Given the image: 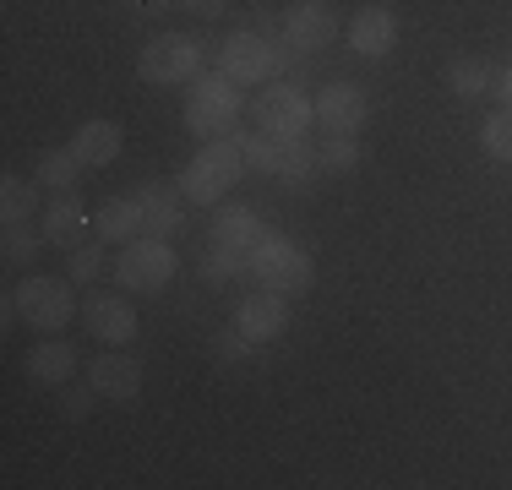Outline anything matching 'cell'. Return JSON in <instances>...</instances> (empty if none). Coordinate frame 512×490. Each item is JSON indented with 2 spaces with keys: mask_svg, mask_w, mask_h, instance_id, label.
<instances>
[{
  "mask_svg": "<svg viewBox=\"0 0 512 490\" xmlns=\"http://www.w3.org/2000/svg\"><path fill=\"white\" fill-rule=\"evenodd\" d=\"M175 267H180L175 245H169L164 235H142V240L120 245V256H115V284L126 289V294H158L169 278H175Z\"/></svg>",
  "mask_w": 512,
  "mask_h": 490,
  "instance_id": "6",
  "label": "cell"
},
{
  "mask_svg": "<svg viewBox=\"0 0 512 490\" xmlns=\"http://www.w3.org/2000/svg\"><path fill=\"white\" fill-rule=\"evenodd\" d=\"M338 39V11L327 0H295L284 11V44L295 49H327Z\"/></svg>",
  "mask_w": 512,
  "mask_h": 490,
  "instance_id": "13",
  "label": "cell"
},
{
  "mask_svg": "<svg viewBox=\"0 0 512 490\" xmlns=\"http://www.w3.org/2000/svg\"><path fill=\"white\" fill-rule=\"evenodd\" d=\"M262 235H267V229H262V218H256V207H246V202H218V213H213V245L251 256V245L262 240Z\"/></svg>",
  "mask_w": 512,
  "mask_h": 490,
  "instance_id": "20",
  "label": "cell"
},
{
  "mask_svg": "<svg viewBox=\"0 0 512 490\" xmlns=\"http://www.w3.org/2000/svg\"><path fill=\"white\" fill-rule=\"evenodd\" d=\"M39 245H50V240L33 235V224H6V262L11 267H28L39 256Z\"/></svg>",
  "mask_w": 512,
  "mask_h": 490,
  "instance_id": "29",
  "label": "cell"
},
{
  "mask_svg": "<svg viewBox=\"0 0 512 490\" xmlns=\"http://www.w3.org/2000/svg\"><path fill=\"white\" fill-rule=\"evenodd\" d=\"M246 137L240 131H224V137H207V147L180 169V196L197 207H218L229 196L240 175H246Z\"/></svg>",
  "mask_w": 512,
  "mask_h": 490,
  "instance_id": "1",
  "label": "cell"
},
{
  "mask_svg": "<svg viewBox=\"0 0 512 490\" xmlns=\"http://www.w3.org/2000/svg\"><path fill=\"white\" fill-rule=\"evenodd\" d=\"M447 88H453L458 98H485L496 88V66L480 55H458L453 66H447Z\"/></svg>",
  "mask_w": 512,
  "mask_h": 490,
  "instance_id": "23",
  "label": "cell"
},
{
  "mask_svg": "<svg viewBox=\"0 0 512 490\" xmlns=\"http://www.w3.org/2000/svg\"><path fill=\"white\" fill-rule=\"evenodd\" d=\"M88 387L99 392V398H115V403H137L142 398V365L131 360V354L109 349L99 360L88 365Z\"/></svg>",
  "mask_w": 512,
  "mask_h": 490,
  "instance_id": "15",
  "label": "cell"
},
{
  "mask_svg": "<svg viewBox=\"0 0 512 490\" xmlns=\"http://www.w3.org/2000/svg\"><path fill=\"white\" fill-rule=\"evenodd\" d=\"M240 109H246L240 82H229L224 71H202V77L191 82V98H186V131H197L202 142L224 137V131L240 120Z\"/></svg>",
  "mask_w": 512,
  "mask_h": 490,
  "instance_id": "5",
  "label": "cell"
},
{
  "mask_svg": "<svg viewBox=\"0 0 512 490\" xmlns=\"http://www.w3.org/2000/svg\"><path fill=\"white\" fill-rule=\"evenodd\" d=\"M246 273H251L246 251H224V245H213V251L202 256V278H207V284H235V278H246Z\"/></svg>",
  "mask_w": 512,
  "mask_h": 490,
  "instance_id": "26",
  "label": "cell"
},
{
  "mask_svg": "<svg viewBox=\"0 0 512 490\" xmlns=\"http://www.w3.org/2000/svg\"><path fill=\"white\" fill-rule=\"evenodd\" d=\"M137 207H142V218H148V235H180V224H186V218H180V202H186V196H180V186L169 191L164 180H142L137 191Z\"/></svg>",
  "mask_w": 512,
  "mask_h": 490,
  "instance_id": "19",
  "label": "cell"
},
{
  "mask_svg": "<svg viewBox=\"0 0 512 490\" xmlns=\"http://www.w3.org/2000/svg\"><path fill=\"white\" fill-rule=\"evenodd\" d=\"M344 39L360 60H382V55H393V44H398V17L387 6H360L355 17H349Z\"/></svg>",
  "mask_w": 512,
  "mask_h": 490,
  "instance_id": "14",
  "label": "cell"
},
{
  "mask_svg": "<svg viewBox=\"0 0 512 490\" xmlns=\"http://www.w3.org/2000/svg\"><path fill=\"white\" fill-rule=\"evenodd\" d=\"M316 158H322L327 175H355L360 169V142L355 137H327L322 147H316Z\"/></svg>",
  "mask_w": 512,
  "mask_h": 490,
  "instance_id": "27",
  "label": "cell"
},
{
  "mask_svg": "<svg viewBox=\"0 0 512 490\" xmlns=\"http://www.w3.org/2000/svg\"><path fill=\"white\" fill-rule=\"evenodd\" d=\"M88 229H93V218H88V207H82L77 191H60L55 202L44 207V240L60 245V251H77Z\"/></svg>",
  "mask_w": 512,
  "mask_h": 490,
  "instance_id": "16",
  "label": "cell"
},
{
  "mask_svg": "<svg viewBox=\"0 0 512 490\" xmlns=\"http://www.w3.org/2000/svg\"><path fill=\"white\" fill-rule=\"evenodd\" d=\"M365 115H371V98H365L360 82H327V88L316 93V126H322L327 137H355L365 126Z\"/></svg>",
  "mask_w": 512,
  "mask_h": 490,
  "instance_id": "12",
  "label": "cell"
},
{
  "mask_svg": "<svg viewBox=\"0 0 512 490\" xmlns=\"http://www.w3.org/2000/svg\"><path fill=\"white\" fill-rule=\"evenodd\" d=\"M218 71H224L229 82H240V88H256V82H273L278 71H284V49L267 39V33L240 28L218 44Z\"/></svg>",
  "mask_w": 512,
  "mask_h": 490,
  "instance_id": "7",
  "label": "cell"
},
{
  "mask_svg": "<svg viewBox=\"0 0 512 490\" xmlns=\"http://www.w3.org/2000/svg\"><path fill=\"white\" fill-rule=\"evenodd\" d=\"M137 71L148 88H175V82H197L207 71V49L191 39V33H158V39L142 44Z\"/></svg>",
  "mask_w": 512,
  "mask_h": 490,
  "instance_id": "4",
  "label": "cell"
},
{
  "mask_svg": "<svg viewBox=\"0 0 512 490\" xmlns=\"http://www.w3.org/2000/svg\"><path fill=\"white\" fill-rule=\"evenodd\" d=\"M66 256H71V262H66L71 284H93V278L104 273V240L99 235H93L88 245H77V251H66Z\"/></svg>",
  "mask_w": 512,
  "mask_h": 490,
  "instance_id": "28",
  "label": "cell"
},
{
  "mask_svg": "<svg viewBox=\"0 0 512 490\" xmlns=\"http://www.w3.org/2000/svg\"><path fill=\"white\" fill-rule=\"evenodd\" d=\"M251 115H256V131H267V137H278V142H295L316 126V98H306L295 82H278V88L256 93Z\"/></svg>",
  "mask_w": 512,
  "mask_h": 490,
  "instance_id": "9",
  "label": "cell"
},
{
  "mask_svg": "<svg viewBox=\"0 0 512 490\" xmlns=\"http://www.w3.org/2000/svg\"><path fill=\"white\" fill-rule=\"evenodd\" d=\"M120 147H126V131L115 120H82L77 137H71V153L82 158V169H109L120 158Z\"/></svg>",
  "mask_w": 512,
  "mask_h": 490,
  "instance_id": "18",
  "label": "cell"
},
{
  "mask_svg": "<svg viewBox=\"0 0 512 490\" xmlns=\"http://www.w3.org/2000/svg\"><path fill=\"white\" fill-rule=\"evenodd\" d=\"M491 93H496V98H502V104L512 109V60H507L502 71H496V88H491Z\"/></svg>",
  "mask_w": 512,
  "mask_h": 490,
  "instance_id": "32",
  "label": "cell"
},
{
  "mask_svg": "<svg viewBox=\"0 0 512 490\" xmlns=\"http://www.w3.org/2000/svg\"><path fill=\"white\" fill-rule=\"evenodd\" d=\"M11 300H17L22 322L39 327V333H60V327H71L82 316V300L71 289V278H55V273H28L11 289Z\"/></svg>",
  "mask_w": 512,
  "mask_h": 490,
  "instance_id": "3",
  "label": "cell"
},
{
  "mask_svg": "<svg viewBox=\"0 0 512 490\" xmlns=\"http://www.w3.org/2000/svg\"><path fill=\"white\" fill-rule=\"evenodd\" d=\"M71 376H77V349L71 343H39V349L28 354V382H39V387H66Z\"/></svg>",
  "mask_w": 512,
  "mask_h": 490,
  "instance_id": "21",
  "label": "cell"
},
{
  "mask_svg": "<svg viewBox=\"0 0 512 490\" xmlns=\"http://www.w3.org/2000/svg\"><path fill=\"white\" fill-rule=\"evenodd\" d=\"M93 235L104 245H131V240L148 235V218H142L137 196H109L99 213H93Z\"/></svg>",
  "mask_w": 512,
  "mask_h": 490,
  "instance_id": "17",
  "label": "cell"
},
{
  "mask_svg": "<svg viewBox=\"0 0 512 490\" xmlns=\"http://www.w3.org/2000/svg\"><path fill=\"white\" fill-rule=\"evenodd\" d=\"M175 6H186L191 17H224V11H229V0H175Z\"/></svg>",
  "mask_w": 512,
  "mask_h": 490,
  "instance_id": "31",
  "label": "cell"
},
{
  "mask_svg": "<svg viewBox=\"0 0 512 490\" xmlns=\"http://www.w3.org/2000/svg\"><path fill=\"white\" fill-rule=\"evenodd\" d=\"M251 278L262 289H278V294H306L316 284V267H311V251L306 245H295L289 235H278V229H267L262 240L251 245Z\"/></svg>",
  "mask_w": 512,
  "mask_h": 490,
  "instance_id": "2",
  "label": "cell"
},
{
  "mask_svg": "<svg viewBox=\"0 0 512 490\" xmlns=\"http://www.w3.org/2000/svg\"><path fill=\"white\" fill-rule=\"evenodd\" d=\"M480 147H485V158H496V164H512V109L507 104L480 126Z\"/></svg>",
  "mask_w": 512,
  "mask_h": 490,
  "instance_id": "25",
  "label": "cell"
},
{
  "mask_svg": "<svg viewBox=\"0 0 512 490\" xmlns=\"http://www.w3.org/2000/svg\"><path fill=\"white\" fill-rule=\"evenodd\" d=\"M93 398H99L93 387H82V392H66V398H60V409H66V420H82V414L93 409Z\"/></svg>",
  "mask_w": 512,
  "mask_h": 490,
  "instance_id": "30",
  "label": "cell"
},
{
  "mask_svg": "<svg viewBox=\"0 0 512 490\" xmlns=\"http://www.w3.org/2000/svg\"><path fill=\"white\" fill-rule=\"evenodd\" d=\"M82 327L109 349H126L142 322H137V305L126 300V289H93L82 294Z\"/></svg>",
  "mask_w": 512,
  "mask_h": 490,
  "instance_id": "10",
  "label": "cell"
},
{
  "mask_svg": "<svg viewBox=\"0 0 512 490\" xmlns=\"http://www.w3.org/2000/svg\"><path fill=\"white\" fill-rule=\"evenodd\" d=\"M246 164L262 169V175H273V180H284V186H306L316 169H322V158H316V147L306 137L278 142V137H267V131H246Z\"/></svg>",
  "mask_w": 512,
  "mask_h": 490,
  "instance_id": "8",
  "label": "cell"
},
{
  "mask_svg": "<svg viewBox=\"0 0 512 490\" xmlns=\"http://www.w3.org/2000/svg\"><path fill=\"white\" fill-rule=\"evenodd\" d=\"M289 322H295V305H289V294H278V289H256L246 294V300L235 305V333L251 343H278L289 333Z\"/></svg>",
  "mask_w": 512,
  "mask_h": 490,
  "instance_id": "11",
  "label": "cell"
},
{
  "mask_svg": "<svg viewBox=\"0 0 512 490\" xmlns=\"http://www.w3.org/2000/svg\"><path fill=\"white\" fill-rule=\"evenodd\" d=\"M77 169H82V158L71 153V142H66V147H50V153L39 158V169H33V180H39L44 191H55V196H60V191H77V180H82Z\"/></svg>",
  "mask_w": 512,
  "mask_h": 490,
  "instance_id": "24",
  "label": "cell"
},
{
  "mask_svg": "<svg viewBox=\"0 0 512 490\" xmlns=\"http://www.w3.org/2000/svg\"><path fill=\"white\" fill-rule=\"evenodd\" d=\"M142 6H169V0H142Z\"/></svg>",
  "mask_w": 512,
  "mask_h": 490,
  "instance_id": "33",
  "label": "cell"
},
{
  "mask_svg": "<svg viewBox=\"0 0 512 490\" xmlns=\"http://www.w3.org/2000/svg\"><path fill=\"white\" fill-rule=\"evenodd\" d=\"M39 180H22V175H6L0 180V224H33L39 218Z\"/></svg>",
  "mask_w": 512,
  "mask_h": 490,
  "instance_id": "22",
  "label": "cell"
}]
</instances>
